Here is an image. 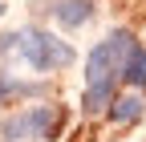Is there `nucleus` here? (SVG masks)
Returning a JSON list of instances; mask_svg holds the SVG:
<instances>
[{"label":"nucleus","mask_w":146,"mask_h":142,"mask_svg":"<svg viewBox=\"0 0 146 142\" xmlns=\"http://www.w3.org/2000/svg\"><path fill=\"white\" fill-rule=\"evenodd\" d=\"M142 110H146V102H142L138 94H126V98H114V102H110V118H114L118 126H130V122H138Z\"/></svg>","instance_id":"obj_5"},{"label":"nucleus","mask_w":146,"mask_h":142,"mask_svg":"<svg viewBox=\"0 0 146 142\" xmlns=\"http://www.w3.org/2000/svg\"><path fill=\"white\" fill-rule=\"evenodd\" d=\"M57 130H61V110L57 106H29V110L8 118L0 134L8 142H49Z\"/></svg>","instance_id":"obj_3"},{"label":"nucleus","mask_w":146,"mask_h":142,"mask_svg":"<svg viewBox=\"0 0 146 142\" xmlns=\"http://www.w3.org/2000/svg\"><path fill=\"white\" fill-rule=\"evenodd\" d=\"M53 16H57V25H65V29H77V25H85L89 16H94V4H89V0H57Z\"/></svg>","instance_id":"obj_4"},{"label":"nucleus","mask_w":146,"mask_h":142,"mask_svg":"<svg viewBox=\"0 0 146 142\" xmlns=\"http://www.w3.org/2000/svg\"><path fill=\"white\" fill-rule=\"evenodd\" d=\"M16 53L25 57V65H33L36 73H53V69H65L73 61V49L65 41H57L45 29H25L16 33Z\"/></svg>","instance_id":"obj_2"},{"label":"nucleus","mask_w":146,"mask_h":142,"mask_svg":"<svg viewBox=\"0 0 146 142\" xmlns=\"http://www.w3.org/2000/svg\"><path fill=\"white\" fill-rule=\"evenodd\" d=\"M122 81L138 85V90H146V49H130V57H126V69H122Z\"/></svg>","instance_id":"obj_6"},{"label":"nucleus","mask_w":146,"mask_h":142,"mask_svg":"<svg viewBox=\"0 0 146 142\" xmlns=\"http://www.w3.org/2000/svg\"><path fill=\"white\" fill-rule=\"evenodd\" d=\"M134 49V37L130 33H110L106 41H98L89 49V61H85V114H98L106 110L118 94V81H122V69H126V57Z\"/></svg>","instance_id":"obj_1"}]
</instances>
